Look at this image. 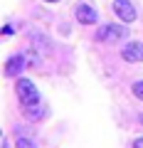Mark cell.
<instances>
[{"label":"cell","mask_w":143,"mask_h":148,"mask_svg":"<svg viewBox=\"0 0 143 148\" xmlns=\"http://www.w3.org/2000/svg\"><path fill=\"white\" fill-rule=\"evenodd\" d=\"M17 96H20V104H22V106H35V104H40V91H37V86L32 84L30 79H25V77H17Z\"/></svg>","instance_id":"cell-1"},{"label":"cell","mask_w":143,"mask_h":148,"mask_svg":"<svg viewBox=\"0 0 143 148\" xmlns=\"http://www.w3.org/2000/svg\"><path fill=\"white\" fill-rule=\"evenodd\" d=\"M123 37H128V27H123V25H104L96 32L99 42H118Z\"/></svg>","instance_id":"cell-2"},{"label":"cell","mask_w":143,"mask_h":148,"mask_svg":"<svg viewBox=\"0 0 143 148\" xmlns=\"http://www.w3.org/2000/svg\"><path fill=\"white\" fill-rule=\"evenodd\" d=\"M74 17L81 25H96V22H99V12H96L89 3H79V5L74 8Z\"/></svg>","instance_id":"cell-3"},{"label":"cell","mask_w":143,"mask_h":148,"mask_svg":"<svg viewBox=\"0 0 143 148\" xmlns=\"http://www.w3.org/2000/svg\"><path fill=\"white\" fill-rule=\"evenodd\" d=\"M114 12H116L118 20H123V22H133L138 17V12H136V8H133L131 0H114Z\"/></svg>","instance_id":"cell-4"},{"label":"cell","mask_w":143,"mask_h":148,"mask_svg":"<svg viewBox=\"0 0 143 148\" xmlns=\"http://www.w3.org/2000/svg\"><path fill=\"white\" fill-rule=\"evenodd\" d=\"M121 57L126 59V62H131V64H138V62H143V42H128L126 47L121 49Z\"/></svg>","instance_id":"cell-5"},{"label":"cell","mask_w":143,"mask_h":148,"mask_svg":"<svg viewBox=\"0 0 143 148\" xmlns=\"http://www.w3.org/2000/svg\"><path fill=\"white\" fill-rule=\"evenodd\" d=\"M25 54H12L5 62V77H20V72L25 69Z\"/></svg>","instance_id":"cell-6"},{"label":"cell","mask_w":143,"mask_h":148,"mask_svg":"<svg viewBox=\"0 0 143 148\" xmlns=\"http://www.w3.org/2000/svg\"><path fill=\"white\" fill-rule=\"evenodd\" d=\"M15 148H40V146H37V141L30 138V136H17L15 138Z\"/></svg>","instance_id":"cell-7"},{"label":"cell","mask_w":143,"mask_h":148,"mask_svg":"<svg viewBox=\"0 0 143 148\" xmlns=\"http://www.w3.org/2000/svg\"><path fill=\"white\" fill-rule=\"evenodd\" d=\"M131 91L138 96V101H143V79H138V82H133V86H131Z\"/></svg>","instance_id":"cell-8"},{"label":"cell","mask_w":143,"mask_h":148,"mask_svg":"<svg viewBox=\"0 0 143 148\" xmlns=\"http://www.w3.org/2000/svg\"><path fill=\"white\" fill-rule=\"evenodd\" d=\"M133 148H143V136H138L136 141H133Z\"/></svg>","instance_id":"cell-9"},{"label":"cell","mask_w":143,"mask_h":148,"mask_svg":"<svg viewBox=\"0 0 143 148\" xmlns=\"http://www.w3.org/2000/svg\"><path fill=\"white\" fill-rule=\"evenodd\" d=\"M3 148H10V143H8V138H5V141H3Z\"/></svg>","instance_id":"cell-10"},{"label":"cell","mask_w":143,"mask_h":148,"mask_svg":"<svg viewBox=\"0 0 143 148\" xmlns=\"http://www.w3.org/2000/svg\"><path fill=\"white\" fill-rule=\"evenodd\" d=\"M44 3H59V0H44Z\"/></svg>","instance_id":"cell-11"},{"label":"cell","mask_w":143,"mask_h":148,"mask_svg":"<svg viewBox=\"0 0 143 148\" xmlns=\"http://www.w3.org/2000/svg\"><path fill=\"white\" fill-rule=\"evenodd\" d=\"M138 119H141V123H143V114H141V116H138Z\"/></svg>","instance_id":"cell-12"}]
</instances>
